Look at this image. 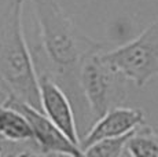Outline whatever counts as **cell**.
I'll return each instance as SVG.
<instances>
[{"instance_id":"cell-1","label":"cell","mask_w":158,"mask_h":157,"mask_svg":"<svg viewBox=\"0 0 158 157\" xmlns=\"http://www.w3.org/2000/svg\"><path fill=\"white\" fill-rule=\"evenodd\" d=\"M40 43L33 53L36 70L50 76L69 96L80 141L92 125L89 106L81 87V69L92 53L106 44L84 35L56 0H32Z\"/></svg>"},{"instance_id":"cell-2","label":"cell","mask_w":158,"mask_h":157,"mask_svg":"<svg viewBox=\"0 0 158 157\" xmlns=\"http://www.w3.org/2000/svg\"><path fill=\"white\" fill-rule=\"evenodd\" d=\"M23 0H7L0 11V74L8 91L43 110L39 76L22 26Z\"/></svg>"},{"instance_id":"cell-3","label":"cell","mask_w":158,"mask_h":157,"mask_svg":"<svg viewBox=\"0 0 158 157\" xmlns=\"http://www.w3.org/2000/svg\"><path fill=\"white\" fill-rule=\"evenodd\" d=\"M105 50L92 53L81 69V87L89 106L92 124L127 98V78L103 55Z\"/></svg>"},{"instance_id":"cell-4","label":"cell","mask_w":158,"mask_h":157,"mask_svg":"<svg viewBox=\"0 0 158 157\" xmlns=\"http://www.w3.org/2000/svg\"><path fill=\"white\" fill-rule=\"evenodd\" d=\"M103 55L136 87H144L158 76V22L148 25L136 39Z\"/></svg>"},{"instance_id":"cell-5","label":"cell","mask_w":158,"mask_h":157,"mask_svg":"<svg viewBox=\"0 0 158 157\" xmlns=\"http://www.w3.org/2000/svg\"><path fill=\"white\" fill-rule=\"evenodd\" d=\"M6 106L21 112L28 119L33 131V138L39 146L40 155H66V156H83L80 146L69 139L65 132L58 127L43 110H39L21 99L13 92L3 102Z\"/></svg>"},{"instance_id":"cell-6","label":"cell","mask_w":158,"mask_h":157,"mask_svg":"<svg viewBox=\"0 0 158 157\" xmlns=\"http://www.w3.org/2000/svg\"><path fill=\"white\" fill-rule=\"evenodd\" d=\"M37 76L43 112L65 132L73 143L80 146L76 114L69 96L50 76L44 73H39Z\"/></svg>"},{"instance_id":"cell-7","label":"cell","mask_w":158,"mask_h":157,"mask_svg":"<svg viewBox=\"0 0 158 157\" xmlns=\"http://www.w3.org/2000/svg\"><path fill=\"white\" fill-rule=\"evenodd\" d=\"M144 123L146 117L142 109L124 106L113 108L91 125L85 137L80 141V149L84 152L88 146L101 139L129 134Z\"/></svg>"},{"instance_id":"cell-8","label":"cell","mask_w":158,"mask_h":157,"mask_svg":"<svg viewBox=\"0 0 158 157\" xmlns=\"http://www.w3.org/2000/svg\"><path fill=\"white\" fill-rule=\"evenodd\" d=\"M0 141L13 143L36 142L28 119L4 104L0 105Z\"/></svg>"},{"instance_id":"cell-9","label":"cell","mask_w":158,"mask_h":157,"mask_svg":"<svg viewBox=\"0 0 158 157\" xmlns=\"http://www.w3.org/2000/svg\"><path fill=\"white\" fill-rule=\"evenodd\" d=\"M125 155L133 157H158V134L150 125H139L125 145Z\"/></svg>"},{"instance_id":"cell-10","label":"cell","mask_w":158,"mask_h":157,"mask_svg":"<svg viewBox=\"0 0 158 157\" xmlns=\"http://www.w3.org/2000/svg\"><path fill=\"white\" fill-rule=\"evenodd\" d=\"M131 134L121 135V137H113V138H105L91 146H88L83 152L84 156H99V157H120L125 155V145L129 139Z\"/></svg>"},{"instance_id":"cell-11","label":"cell","mask_w":158,"mask_h":157,"mask_svg":"<svg viewBox=\"0 0 158 157\" xmlns=\"http://www.w3.org/2000/svg\"><path fill=\"white\" fill-rule=\"evenodd\" d=\"M0 155H2V152H0Z\"/></svg>"}]
</instances>
